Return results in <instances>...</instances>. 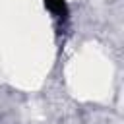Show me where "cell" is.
Returning <instances> with one entry per match:
<instances>
[{
  "instance_id": "obj_1",
  "label": "cell",
  "mask_w": 124,
  "mask_h": 124,
  "mask_svg": "<svg viewBox=\"0 0 124 124\" xmlns=\"http://www.w3.org/2000/svg\"><path fill=\"white\" fill-rule=\"evenodd\" d=\"M45 6L58 17H66L68 16V6L66 0H45Z\"/></svg>"
}]
</instances>
